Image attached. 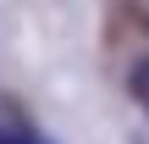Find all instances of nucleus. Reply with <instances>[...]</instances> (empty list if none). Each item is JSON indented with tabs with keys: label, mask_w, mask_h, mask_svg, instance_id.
<instances>
[{
	"label": "nucleus",
	"mask_w": 149,
	"mask_h": 144,
	"mask_svg": "<svg viewBox=\"0 0 149 144\" xmlns=\"http://www.w3.org/2000/svg\"><path fill=\"white\" fill-rule=\"evenodd\" d=\"M127 83H133V100L149 111V55H138V61H133V78H127Z\"/></svg>",
	"instance_id": "f257e3e1"
},
{
	"label": "nucleus",
	"mask_w": 149,
	"mask_h": 144,
	"mask_svg": "<svg viewBox=\"0 0 149 144\" xmlns=\"http://www.w3.org/2000/svg\"><path fill=\"white\" fill-rule=\"evenodd\" d=\"M0 139H6V117H0Z\"/></svg>",
	"instance_id": "f03ea898"
}]
</instances>
